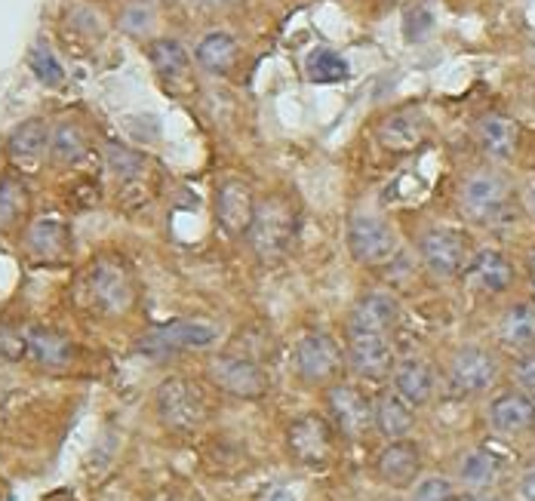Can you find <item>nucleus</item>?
Instances as JSON below:
<instances>
[{
  "mask_svg": "<svg viewBox=\"0 0 535 501\" xmlns=\"http://www.w3.org/2000/svg\"><path fill=\"white\" fill-rule=\"evenodd\" d=\"M293 360H296V372L311 385L333 382L339 369L345 366V354L339 342L333 336H326V332H305L296 345Z\"/></svg>",
  "mask_w": 535,
  "mask_h": 501,
  "instance_id": "obj_4",
  "label": "nucleus"
},
{
  "mask_svg": "<svg viewBox=\"0 0 535 501\" xmlns=\"http://www.w3.org/2000/svg\"><path fill=\"white\" fill-rule=\"evenodd\" d=\"M409 501H452V483L446 477H422L413 483Z\"/></svg>",
  "mask_w": 535,
  "mask_h": 501,
  "instance_id": "obj_33",
  "label": "nucleus"
},
{
  "mask_svg": "<svg viewBox=\"0 0 535 501\" xmlns=\"http://www.w3.org/2000/svg\"><path fill=\"white\" fill-rule=\"evenodd\" d=\"M526 206H529V213H535V182L526 188Z\"/></svg>",
  "mask_w": 535,
  "mask_h": 501,
  "instance_id": "obj_42",
  "label": "nucleus"
},
{
  "mask_svg": "<svg viewBox=\"0 0 535 501\" xmlns=\"http://www.w3.org/2000/svg\"><path fill=\"white\" fill-rule=\"evenodd\" d=\"M151 62L163 77H176L188 68V53L179 40H154L151 44Z\"/></svg>",
  "mask_w": 535,
  "mask_h": 501,
  "instance_id": "obj_30",
  "label": "nucleus"
},
{
  "mask_svg": "<svg viewBox=\"0 0 535 501\" xmlns=\"http://www.w3.org/2000/svg\"><path fill=\"white\" fill-rule=\"evenodd\" d=\"M502 471V458L489 449H471L459 458V480L471 489H486L496 483Z\"/></svg>",
  "mask_w": 535,
  "mask_h": 501,
  "instance_id": "obj_25",
  "label": "nucleus"
},
{
  "mask_svg": "<svg viewBox=\"0 0 535 501\" xmlns=\"http://www.w3.org/2000/svg\"><path fill=\"white\" fill-rule=\"evenodd\" d=\"M477 142L483 145L486 154L499 157V160H508L514 157L517 145H520V130L511 117H502V114H489L477 123Z\"/></svg>",
  "mask_w": 535,
  "mask_h": 501,
  "instance_id": "obj_21",
  "label": "nucleus"
},
{
  "mask_svg": "<svg viewBox=\"0 0 535 501\" xmlns=\"http://www.w3.org/2000/svg\"><path fill=\"white\" fill-rule=\"evenodd\" d=\"M237 59V40L228 31H213L197 44V62L213 74H225Z\"/></svg>",
  "mask_w": 535,
  "mask_h": 501,
  "instance_id": "obj_26",
  "label": "nucleus"
},
{
  "mask_svg": "<svg viewBox=\"0 0 535 501\" xmlns=\"http://www.w3.org/2000/svg\"><path fill=\"white\" fill-rule=\"evenodd\" d=\"M47 148V127L44 120H25L22 127L13 133L10 139V151L16 160H22L25 166H34V160L44 154Z\"/></svg>",
  "mask_w": 535,
  "mask_h": 501,
  "instance_id": "obj_27",
  "label": "nucleus"
},
{
  "mask_svg": "<svg viewBox=\"0 0 535 501\" xmlns=\"http://www.w3.org/2000/svg\"><path fill=\"white\" fill-rule=\"evenodd\" d=\"M210 379L219 391L240 400H256L265 397L268 391V372L262 369V363L250 357H234V354L216 357L210 363Z\"/></svg>",
  "mask_w": 535,
  "mask_h": 501,
  "instance_id": "obj_5",
  "label": "nucleus"
},
{
  "mask_svg": "<svg viewBox=\"0 0 535 501\" xmlns=\"http://www.w3.org/2000/svg\"><path fill=\"white\" fill-rule=\"evenodd\" d=\"M345 360L360 379H385L394 369V351L388 336H351Z\"/></svg>",
  "mask_w": 535,
  "mask_h": 501,
  "instance_id": "obj_15",
  "label": "nucleus"
},
{
  "mask_svg": "<svg viewBox=\"0 0 535 501\" xmlns=\"http://www.w3.org/2000/svg\"><path fill=\"white\" fill-rule=\"evenodd\" d=\"M413 406L406 400H400L397 394H382L373 403V425L379 428L382 437L388 440H403L409 431H413Z\"/></svg>",
  "mask_w": 535,
  "mask_h": 501,
  "instance_id": "obj_22",
  "label": "nucleus"
},
{
  "mask_svg": "<svg viewBox=\"0 0 535 501\" xmlns=\"http://www.w3.org/2000/svg\"><path fill=\"white\" fill-rule=\"evenodd\" d=\"M391 385H394V394L400 400H406L409 406H425L434 394V372L425 360L406 357V360L394 363Z\"/></svg>",
  "mask_w": 535,
  "mask_h": 501,
  "instance_id": "obj_18",
  "label": "nucleus"
},
{
  "mask_svg": "<svg viewBox=\"0 0 535 501\" xmlns=\"http://www.w3.org/2000/svg\"><path fill=\"white\" fill-rule=\"evenodd\" d=\"M87 289H90V299L105 314H120L133 302V280H130V271L120 265V259L96 262V268L87 274Z\"/></svg>",
  "mask_w": 535,
  "mask_h": 501,
  "instance_id": "obj_7",
  "label": "nucleus"
},
{
  "mask_svg": "<svg viewBox=\"0 0 535 501\" xmlns=\"http://www.w3.org/2000/svg\"><path fill=\"white\" fill-rule=\"evenodd\" d=\"M397 237L388 222L376 216H354L348 228V249L360 265H382L391 259Z\"/></svg>",
  "mask_w": 535,
  "mask_h": 501,
  "instance_id": "obj_9",
  "label": "nucleus"
},
{
  "mask_svg": "<svg viewBox=\"0 0 535 501\" xmlns=\"http://www.w3.org/2000/svg\"><path fill=\"white\" fill-rule=\"evenodd\" d=\"M489 425L496 434L517 437L535 428V400L529 394L511 391L489 403Z\"/></svg>",
  "mask_w": 535,
  "mask_h": 501,
  "instance_id": "obj_16",
  "label": "nucleus"
},
{
  "mask_svg": "<svg viewBox=\"0 0 535 501\" xmlns=\"http://www.w3.org/2000/svg\"><path fill=\"white\" fill-rule=\"evenodd\" d=\"M308 80L311 83H342L348 77V62L336 53V50H314L305 62Z\"/></svg>",
  "mask_w": 535,
  "mask_h": 501,
  "instance_id": "obj_29",
  "label": "nucleus"
},
{
  "mask_svg": "<svg viewBox=\"0 0 535 501\" xmlns=\"http://www.w3.org/2000/svg\"><path fill=\"white\" fill-rule=\"evenodd\" d=\"M219 339V329L213 323H203V320H173L167 326H160L154 332L139 342V354L145 357H173L179 351H200V348H210Z\"/></svg>",
  "mask_w": 535,
  "mask_h": 501,
  "instance_id": "obj_2",
  "label": "nucleus"
},
{
  "mask_svg": "<svg viewBox=\"0 0 535 501\" xmlns=\"http://www.w3.org/2000/svg\"><path fill=\"white\" fill-rule=\"evenodd\" d=\"M0 354L7 360H22L28 357V336L16 329H0Z\"/></svg>",
  "mask_w": 535,
  "mask_h": 501,
  "instance_id": "obj_36",
  "label": "nucleus"
},
{
  "mask_svg": "<svg viewBox=\"0 0 535 501\" xmlns=\"http://www.w3.org/2000/svg\"><path fill=\"white\" fill-rule=\"evenodd\" d=\"M468 277L474 280L477 289L486 292H505L514 283V265L508 256H502L499 249H483L468 262Z\"/></svg>",
  "mask_w": 535,
  "mask_h": 501,
  "instance_id": "obj_20",
  "label": "nucleus"
},
{
  "mask_svg": "<svg viewBox=\"0 0 535 501\" xmlns=\"http://www.w3.org/2000/svg\"><path fill=\"white\" fill-rule=\"evenodd\" d=\"M434 28V10L428 4H419V7H409L406 10V22H403V34L406 40H413V44H419V40H425Z\"/></svg>",
  "mask_w": 535,
  "mask_h": 501,
  "instance_id": "obj_32",
  "label": "nucleus"
},
{
  "mask_svg": "<svg viewBox=\"0 0 535 501\" xmlns=\"http://www.w3.org/2000/svg\"><path fill=\"white\" fill-rule=\"evenodd\" d=\"M462 210L477 225L505 222L511 213V188L499 173H474L462 188Z\"/></svg>",
  "mask_w": 535,
  "mask_h": 501,
  "instance_id": "obj_3",
  "label": "nucleus"
},
{
  "mask_svg": "<svg viewBox=\"0 0 535 501\" xmlns=\"http://www.w3.org/2000/svg\"><path fill=\"white\" fill-rule=\"evenodd\" d=\"M462 501H502V498H496V495H486V492H474V495H465Z\"/></svg>",
  "mask_w": 535,
  "mask_h": 501,
  "instance_id": "obj_41",
  "label": "nucleus"
},
{
  "mask_svg": "<svg viewBox=\"0 0 535 501\" xmlns=\"http://www.w3.org/2000/svg\"><path fill=\"white\" fill-rule=\"evenodd\" d=\"M517 489H520V498H523V501H535V465H529V468L523 471Z\"/></svg>",
  "mask_w": 535,
  "mask_h": 501,
  "instance_id": "obj_39",
  "label": "nucleus"
},
{
  "mask_svg": "<svg viewBox=\"0 0 535 501\" xmlns=\"http://www.w3.org/2000/svg\"><path fill=\"white\" fill-rule=\"evenodd\" d=\"M80 154H84V139H80V133L74 127H59L53 133V157L56 160H77Z\"/></svg>",
  "mask_w": 535,
  "mask_h": 501,
  "instance_id": "obj_34",
  "label": "nucleus"
},
{
  "mask_svg": "<svg viewBox=\"0 0 535 501\" xmlns=\"http://www.w3.org/2000/svg\"><path fill=\"white\" fill-rule=\"evenodd\" d=\"M419 253L428 271H434L437 277H452L459 274L468 265V249L459 231L452 228H434L422 237Z\"/></svg>",
  "mask_w": 535,
  "mask_h": 501,
  "instance_id": "obj_12",
  "label": "nucleus"
},
{
  "mask_svg": "<svg viewBox=\"0 0 535 501\" xmlns=\"http://www.w3.org/2000/svg\"><path fill=\"white\" fill-rule=\"evenodd\" d=\"M286 443L290 452L302 465H326L333 455V431L320 419V415H302L286 431Z\"/></svg>",
  "mask_w": 535,
  "mask_h": 501,
  "instance_id": "obj_13",
  "label": "nucleus"
},
{
  "mask_svg": "<svg viewBox=\"0 0 535 501\" xmlns=\"http://www.w3.org/2000/svg\"><path fill=\"white\" fill-rule=\"evenodd\" d=\"M496 375H499L496 357L480 345H465L449 360V388L462 397L486 391L492 382H496Z\"/></svg>",
  "mask_w": 535,
  "mask_h": 501,
  "instance_id": "obj_6",
  "label": "nucleus"
},
{
  "mask_svg": "<svg viewBox=\"0 0 535 501\" xmlns=\"http://www.w3.org/2000/svg\"><path fill=\"white\" fill-rule=\"evenodd\" d=\"M326 406L333 422L348 437H363L373 428V400L354 385H336L326 394Z\"/></svg>",
  "mask_w": 535,
  "mask_h": 501,
  "instance_id": "obj_11",
  "label": "nucleus"
},
{
  "mask_svg": "<svg viewBox=\"0 0 535 501\" xmlns=\"http://www.w3.org/2000/svg\"><path fill=\"white\" fill-rule=\"evenodd\" d=\"M71 342L53 329H31L28 332V357H34L40 366H68L71 363Z\"/></svg>",
  "mask_w": 535,
  "mask_h": 501,
  "instance_id": "obj_24",
  "label": "nucleus"
},
{
  "mask_svg": "<svg viewBox=\"0 0 535 501\" xmlns=\"http://www.w3.org/2000/svg\"><path fill=\"white\" fill-rule=\"evenodd\" d=\"M296 228H299V219H296L293 203L280 194H271L262 203H256V216L246 234H250V243L262 262H280L290 253V246L296 240Z\"/></svg>",
  "mask_w": 535,
  "mask_h": 501,
  "instance_id": "obj_1",
  "label": "nucleus"
},
{
  "mask_svg": "<svg viewBox=\"0 0 535 501\" xmlns=\"http://www.w3.org/2000/svg\"><path fill=\"white\" fill-rule=\"evenodd\" d=\"M25 191L16 182H0V225H13L25 213Z\"/></svg>",
  "mask_w": 535,
  "mask_h": 501,
  "instance_id": "obj_31",
  "label": "nucleus"
},
{
  "mask_svg": "<svg viewBox=\"0 0 535 501\" xmlns=\"http://www.w3.org/2000/svg\"><path fill=\"white\" fill-rule=\"evenodd\" d=\"M422 139H425V117L419 111H397L385 117L379 127V142L397 154L419 148Z\"/></svg>",
  "mask_w": 535,
  "mask_h": 501,
  "instance_id": "obj_19",
  "label": "nucleus"
},
{
  "mask_svg": "<svg viewBox=\"0 0 535 501\" xmlns=\"http://www.w3.org/2000/svg\"><path fill=\"white\" fill-rule=\"evenodd\" d=\"M157 409L170 428L188 431L203 422V394L185 379H167L157 391Z\"/></svg>",
  "mask_w": 535,
  "mask_h": 501,
  "instance_id": "obj_8",
  "label": "nucleus"
},
{
  "mask_svg": "<svg viewBox=\"0 0 535 501\" xmlns=\"http://www.w3.org/2000/svg\"><path fill=\"white\" fill-rule=\"evenodd\" d=\"M31 68L40 77V83H50V87H56V83H62V77H65L62 65L56 62V56L47 47H37L31 53Z\"/></svg>",
  "mask_w": 535,
  "mask_h": 501,
  "instance_id": "obj_35",
  "label": "nucleus"
},
{
  "mask_svg": "<svg viewBox=\"0 0 535 501\" xmlns=\"http://www.w3.org/2000/svg\"><path fill=\"white\" fill-rule=\"evenodd\" d=\"M379 477L388 486H409L419 480L422 471V452L413 440H394L379 452V462H376Z\"/></svg>",
  "mask_w": 535,
  "mask_h": 501,
  "instance_id": "obj_17",
  "label": "nucleus"
},
{
  "mask_svg": "<svg viewBox=\"0 0 535 501\" xmlns=\"http://www.w3.org/2000/svg\"><path fill=\"white\" fill-rule=\"evenodd\" d=\"M139 166H142V160L133 151L120 148V145H111V170H117L120 176H136Z\"/></svg>",
  "mask_w": 535,
  "mask_h": 501,
  "instance_id": "obj_37",
  "label": "nucleus"
},
{
  "mask_svg": "<svg viewBox=\"0 0 535 501\" xmlns=\"http://www.w3.org/2000/svg\"><path fill=\"white\" fill-rule=\"evenodd\" d=\"M400 320V302L391 292H366L348 317V336H388Z\"/></svg>",
  "mask_w": 535,
  "mask_h": 501,
  "instance_id": "obj_10",
  "label": "nucleus"
},
{
  "mask_svg": "<svg viewBox=\"0 0 535 501\" xmlns=\"http://www.w3.org/2000/svg\"><path fill=\"white\" fill-rule=\"evenodd\" d=\"M256 216V200L253 191L240 179H228L219 194H216V219L228 234H243L250 231Z\"/></svg>",
  "mask_w": 535,
  "mask_h": 501,
  "instance_id": "obj_14",
  "label": "nucleus"
},
{
  "mask_svg": "<svg viewBox=\"0 0 535 501\" xmlns=\"http://www.w3.org/2000/svg\"><path fill=\"white\" fill-rule=\"evenodd\" d=\"M514 379H517L520 388H526V391L535 394V351L517 360V366H514Z\"/></svg>",
  "mask_w": 535,
  "mask_h": 501,
  "instance_id": "obj_38",
  "label": "nucleus"
},
{
  "mask_svg": "<svg viewBox=\"0 0 535 501\" xmlns=\"http://www.w3.org/2000/svg\"><path fill=\"white\" fill-rule=\"evenodd\" d=\"M268 501H296V495H293L290 489H283V486H280V489H274V492L268 495Z\"/></svg>",
  "mask_w": 535,
  "mask_h": 501,
  "instance_id": "obj_40",
  "label": "nucleus"
},
{
  "mask_svg": "<svg viewBox=\"0 0 535 501\" xmlns=\"http://www.w3.org/2000/svg\"><path fill=\"white\" fill-rule=\"evenodd\" d=\"M499 339L517 351L535 348V305L529 302L511 305L499 320Z\"/></svg>",
  "mask_w": 535,
  "mask_h": 501,
  "instance_id": "obj_23",
  "label": "nucleus"
},
{
  "mask_svg": "<svg viewBox=\"0 0 535 501\" xmlns=\"http://www.w3.org/2000/svg\"><path fill=\"white\" fill-rule=\"evenodd\" d=\"M28 246H31V253L37 259L53 262V259H59L65 249H68V231L59 222H37L31 228Z\"/></svg>",
  "mask_w": 535,
  "mask_h": 501,
  "instance_id": "obj_28",
  "label": "nucleus"
}]
</instances>
